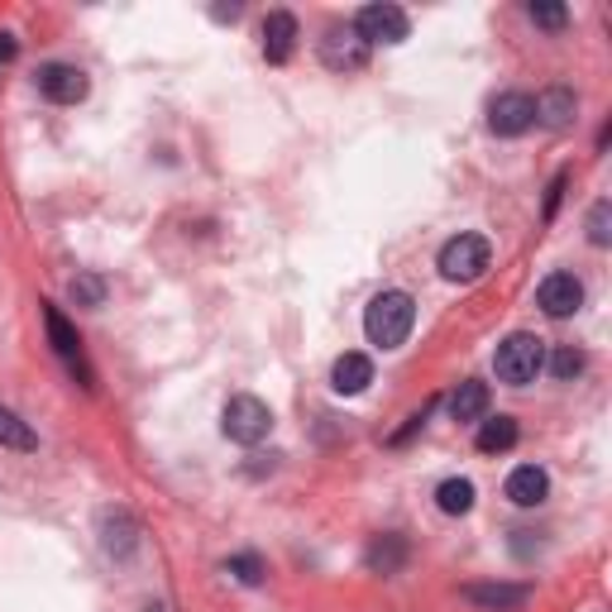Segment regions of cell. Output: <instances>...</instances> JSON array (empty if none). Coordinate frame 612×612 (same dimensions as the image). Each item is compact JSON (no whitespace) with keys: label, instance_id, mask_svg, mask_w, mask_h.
I'll return each instance as SVG.
<instances>
[{"label":"cell","instance_id":"5bb4252c","mask_svg":"<svg viewBox=\"0 0 612 612\" xmlns=\"http://www.w3.org/2000/svg\"><path fill=\"white\" fill-rule=\"evenodd\" d=\"M545 493H551V478H545V469H536V464H522L507 474V498L517 507H541Z\"/></svg>","mask_w":612,"mask_h":612},{"label":"cell","instance_id":"277c9868","mask_svg":"<svg viewBox=\"0 0 612 612\" xmlns=\"http://www.w3.org/2000/svg\"><path fill=\"white\" fill-rule=\"evenodd\" d=\"M493 264V250L484 234H454V240L440 250V273L450 282H478Z\"/></svg>","mask_w":612,"mask_h":612},{"label":"cell","instance_id":"5b68a950","mask_svg":"<svg viewBox=\"0 0 612 612\" xmlns=\"http://www.w3.org/2000/svg\"><path fill=\"white\" fill-rule=\"evenodd\" d=\"M355 34L363 38V44H402V38L412 34V20L402 5H363L355 15Z\"/></svg>","mask_w":612,"mask_h":612},{"label":"cell","instance_id":"9a60e30c","mask_svg":"<svg viewBox=\"0 0 612 612\" xmlns=\"http://www.w3.org/2000/svg\"><path fill=\"white\" fill-rule=\"evenodd\" d=\"M488 383H478V379H464L460 388H454V397H450V416L454 422H484L488 416Z\"/></svg>","mask_w":612,"mask_h":612},{"label":"cell","instance_id":"7c38bea8","mask_svg":"<svg viewBox=\"0 0 612 612\" xmlns=\"http://www.w3.org/2000/svg\"><path fill=\"white\" fill-rule=\"evenodd\" d=\"M469 603H478V608H493V612H512V608H522L531 589L527 584H469L464 589Z\"/></svg>","mask_w":612,"mask_h":612},{"label":"cell","instance_id":"484cf974","mask_svg":"<svg viewBox=\"0 0 612 612\" xmlns=\"http://www.w3.org/2000/svg\"><path fill=\"white\" fill-rule=\"evenodd\" d=\"M559 192H565V173H559L551 182V197H545V216H555V206H559Z\"/></svg>","mask_w":612,"mask_h":612},{"label":"cell","instance_id":"cb8c5ba5","mask_svg":"<svg viewBox=\"0 0 612 612\" xmlns=\"http://www.w3.org/2000/svg\"><path fill=\"white\" fill-rule=\"evenodd\" d=\"M72 297L82 307H101V297H106V282H101L96 273H82V278H72Z\"/></svg>","mask_w":612,"mask_h":612},{"label":"cell","instance_id":"ba28073f","mask_svg":"<svg viewBox=\"0 0 612 612\" xmlns=\"http://www.w3.org/2000/svg\"><path fill=\"white\" fill-rule=\"evenodd\" d=\"M536 307H541L551 321L575 316V311L584 307V282L575 278V273H551V278H545L541 288H536Z\"/></svg>","mask_w":612,"mask_h":612},{"label":"cell","instance_id":"d4e9b609","mask_svg":"<svg viewBox=\"0 0 612 612\" xmlns=\"http://www.w3.org/2000/svg\"><path fill=\"white\" fill-rule=\"evenodd\" d=\"M527 15H531V24H541V30H565L569 24V10L565 5H527Z\"/></svg>","mask_w":612,"mask_h":612},{"label":"cell","instance_id":"4fadbf2b","mask_svg":"<svg viewBox=\"0 0 612 612\" xmlns=\"http://www.w3.org/2000/svg\"><path fill=\"white\" fill-rule=\"evenodd\" d=\"M369 383H373V363H369V355H340V359H335L331 388H335L340 397H359Z\"/></svg>","mask_w":612,"mask_h":612},{"label":"cell","instance_id":"603a6c76","mask_svg":"<svg viewBox=\"0 0 612 612\" xmlns=\"http://www.w3.org/2000/svg\"><path fill=\"white\" fill-rule=\"evenodd\" d=\"M589 240L603 250V244H612V201H593L589 211Z\"/></svg>","mask_w":612,"mask_h":612},{"label":"cell","instance_id":"3957f363","mask_svg":"<svg viewBox=\"0 0 612 612\" xmlns=\"http://www.w3.org/2000/svg\"><path fill=\"white\" fill-rule=\"evenodd\" d=\"M220 431H226L234 446H258L268 431H273V412H268V402H258V397H230L226 402V412H220Z\"/></svg>","mask_w":612,"mask_h":612},{"label":"cell","instance_id":"9c48e42d","mask_svg":"<svg viewBox=\"0 0 612 612\" xmlns=\"http://www.w3.org/2000/svg\"><path fill=\"white\" fill-rule=\"evenodd\" d=\"M86 72L72 68V62H48V68H38V91H44L48 101H58V106H77V101L86 96Z\"/></svg>","mask_w":612,"mask_h":612},{"label":"cell","instance_id":"4316f807","mask_svg":"<svg viewBox=\"0 0 612 612\" xmlns=\"http://www.w3.org/2000/svg\"><path fill=\"white\" fill-rule=\"evenodd\" d=\"M15 54H20V48H15V38H10V34H0V68H5V62H15Z\"/></svg>","mask_w":612,"mask_h":612},{"label":"cell","instance_id":"7a4b0ae2","mask_svg":"<svg viewBox=\"0 0 612 612\" xmlns=\"http://www.w3.org/2000/svg\"><path fill=\"white\" fill-rule=\"evenodd\" d=\"M493 369H498V379L512 388L536 383V373L545 369V340H536V335H527V331L507 335L498 345V355H493Z\"/></svg>","mask_w":612,"mask_h":612},{"label":"cell","instance_id":"6da1fadb","mask_svg":"<svg viewBox=\"0 0 612 612\" xmlns=\"http://www.w3.org/2000/svg\"><path fill=\"white\" fill-rule=\"evenodd\" d=\"M412 325H416V302H412V292H397V288L379 292L369 302V311H363V335H369V345H379V349L407 345Z\"/></svg>","mask_w":612,"mask_h":612},{"label":"cell","instance_id":"52a82bcc","mask_svg":"<svg viewBox=\"0 0 612 612\" xmlns=\"http://www.w3.org/2000/svg\"><path fill=\"white\" fill-rule=\"evenodd\" d=\"M321 62L331 72H359L363 62H369V44L355 34V24H335V30H325V38H321Z\"/></svg>","mask_w":612,"mask_h":612},{"label":"cell","instance_id":"d6986e66","mask_svg":"<svg viewBox=\"0 0 612 612\" xmlns=\"http://www.w3.org/2000/svg\"><path fill=\"white\" fill-rule=\"evenodd\" d=\"M436 507L446 517H464L469 507H474V484H469V478H446V484L436 488Z\"/></svg>","mask_w":612,"mask_h":612},{"label":"cell","instance_id":"2e32d148","mask_svg":"<svg viewBox=\"0 0 612 612\" xmlns=\"http://www.w3.org/2000/svg\"><path fill=\"white\" fill-rule=\"evenodd\" d=\"M536 120L545 129H565L569 120H575V91L569 86H551L536 96Z\"/></svg>","mask_w":612,"mask_h":612},{"label":"cell","instance_id":"ac0fdd59","mask_svg":"<svg viewBox=\"0 0 612 612\" xmlns=\"http://www.w3.org/2000/svg\"><path fill=\"white\" fill-rule=\"evenodd\" d=\"M407 565V541L402 536H383L369 545V569H379V575H397V569Z\"/></svg>","mask_w":612,"mask_h":612},{"label":"cell","instance_id":"44dd1931","mask_svg":"<svg viewBox=\"0 0 612 612\" xmlns=\"http://www.w3.org/2000/svg\"><path fill=\"white\" fill-rule=\"evenodd\" d=\"M226 575H234L240 584H250V589H254V584H264V559H258V555H230L226 559Z\"/></svg>","mask_w":612,"mask_h":612},{"label":"cell","instance_id":"7402d4cb","mask_svg":"<svg viewBox=\"0 0 612 612\" xmlns=\"http://www.w3.org/2000/svg\"><path fill=\"white\" fill-rule=\"evenodd\" d=\"M551 373H555L559 383L579 379V373H584V355H579L575 345H559V349H555V359H551Z\"/></svg>","mask_w":612,"mask_h":612},{"label":"cell","instance_id":"e0dca14e","mask_svg":"<svg viewBox=\"0 0 612 612\" xmlns=\"http://www.w3.org/2000/svg\"><path fill=\"white\" fill-rule=\"evenodd\" d=\"M517 436H522V431H517L512 416H488V422L478 426V450H484V454H503V450L517 446Z\"/></svg>","mask_w":612,"mask_h":612},{"label":"cell","instance_id":"30bf717a","mask_svg":"<svg viewBox=\"0 0 612 612\" xmlns=\"http://www.w3.org/2000/svg\"><path fill=\"white\" fill-rule=\"evenodd\" d=\"M44 325H48V340H54L58 359L68 363L72 373H82V383L91 388V369H86V359H82V340H77V331L68 325V316H62L58 307H48V302H44Z\"/></svg>","mask_w":612,"mask_h":612},{"label":"cell","instance_id":"ffe728a7","mask_svg":"<svg viewBox=\"0 0 612 612\" xmlns=\"http://www.w3.org/2000/svg\"><path fill=\"white\" fill-rule=\"evenodd\" d=\"M0 446L5 450H38V436L30 431V422H20L10 407H0Z\"/></svg>","mask_w":612,"mask_h":612},{"label":"cell","instance_id":"8fae6325","mask_svg":"<svg viewBox=\"0 0 612 612\" xmlns=\"http://www.w3.org/2000/svg\"><path fill=\"white\" fill-rule=\"evenodd\" d=\"M297 54V20L288 10H273L264 20V58L268 62H288Z\"/></svg>","mask_w":612,"mask_h":612},{"label":"cell","instance_id":"8992f818","mask_svg":"<svg viewBox=\"0 0 612 612\" xmlns=\"http://www.w3.org/2000/svg\"><path fill=\"white\" fill-rule=\"evenodd\" d=\"M531 125H536V96H527V91H503V96H493L488 129L498 139H517V135H527Z\"/></svg>","mask_w":612,"mask_h":612}]
</instances>
